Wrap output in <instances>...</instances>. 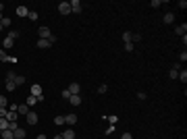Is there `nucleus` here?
Wrapping results in <instances>:
<instances>
[{"mask_svg":"<svg viewBox=\"0 0 187 139\" xmlns=\"http://www.w3.org/2000/svg\"><path fill=\"white\" fill-rule=\"evenodd\" d=\"M17 35H19L17 31H10V33H8V35L4 38V42H2V48H4V50L13 48V46H15V38H17Z\"/></svg>","mask_w":187,"mask_h":139,"instance_id":"obj_1","label":"nucleus"},{"mask_svg":"<svg viewBox=\"0 0 187 139\" xmlns=\"http://www.w3.org/2000/svg\"><path fill=\"white\" fill-rule=\"evenodd\" d=\"M38 35H40V40H52L54 38L52 31H50V27H40L38 29Z\"/></svg>","mask_w":187,"mask_h":139,"instance_id":"obj_2","label":"nucleus"},{"mask_svg":"<svg viewBox=\"0 0 187 139\" xmlns=\"http://www.w3.org/2000/svg\"><path fill=\"white\" fill-rule=\"evenodd\" d=\"M58 13L60 15H71V4L69 2H60L58 4Z\"/></svg>","mask_w":187,"mask_h":139,"instance_id":"obj_3","label":"nucleus"},{"mask_svg":"<svg viewBox=\"0 0 187 139\" xmlns=\"http://www.w3.org/2000/svg\"><path fill=\"white\" fill-rule=\"evenodd\" d=\"M25 118H27V125H31V127H33V125H38V114H36L33 110H29Z\"/></svg>","mask_w":187,"mask_h":139,"instance_id":"obj_4","label":"nucleus"},{"mask_svg":"<svg viewBox=\"0 0 187 139\" xmlns=\"http://www.w3.org/2000/svg\"><path fill=\"white\" fill-rule=\"evenodd\" d=\"M56 42V38H52V40H38V48H42V50H46V48H50L52 44Z\"/></svg>","mask_w":187,"mask_h":139,"instance_id":"obj_5","label":"nucleus"},{"mask_svg":"<svg viewBox=\"0 0 187 139\" xmlns=\"http://www.w3.org/2000/svg\"><path fill=\"white\" fill-rule=\"evenodd\" d=\"M69 4H71V13H81V10H83V6H81L79 0H71Z\"/></svg>","mask_w":187,"mask_h":139,"instance_id":"obj_6","label":"nucleus"},{"mask_svg":"<svg viewBox=\"0 0 187 139\" xmlns=\"http://www.w3.org/2000/svg\"><path fill=\"white\" fill-rule=\"evenodd\" d=\"M29 95H36V98H40V95H44V93H42V85H38V83H33V85H31V93H29Z\"/></svg>","mask_w":187,"mask_h":139,"instance_id":"obj_7","label":"nucleus"},{"mask_svg":"<svg viewBox=\"0 0 187 139\" xmlns=\"http://www.w3.org/2000/svg\"><path fill=\"white\" fill-rule=\"evenodd\" d=\"M175 33H177V35H181V38H183V35H187V23L177 25V27H175Z\"/></svg>","mask_w":187,"mask_h":139,"instance_id":"obj_8","label":"nucleus"},{"mask_svg":"<svg viewBox=\"0 0 187 139\" xmlns=\"http://www.w3.org/2000/svg\"><path fill=\"white\" fill-rule=\"evenodd\" d=\"M27 112H29V106H27V104H17V114L27 116Z\"/></svg>","mask_w":187,"mask_h":139,"instance_id":"obj_9","label":"nucleus"},{"mask_svg":"<svg viewBox=\"0 0 187 139\" xmlns=\"http://www.w3.org/2000/svg\"><path fill=\"white\" fill-rule=\"evenodd\" d=\"M67 89L71 92V95H79V92H81V87H79V83H71V85H69Z\"/></svg>","mask_w":187,"mask_h":139,"instance_id":"obj_10","label":"nucleus"},{"mask_svg":"<svg viewBox=\"0 0 187 139\" xmlns=\"http://www.w3.org/2000/svg\"><path fill=\"white\" fill-rule=\"evenodd\" d=\"M13 133H15V139H25V137H27V133H25V129H21V127H19V129H15Z\"/></svg>","mask_w":187,"mask_h":139,"instance_id":"obj_11","label":"nucleus"},{"mask_svg":"<svg viewBox=\"0 0 187 139\" xmlns=\"http://www.w3.org/2000/svg\"><path fill=\"white\" fill-rule=\"evenodd\" d=\"M60 135H62V139H75V131L73 129H65Z\"/></svg>","mask_w":187,"mask_h":139,"instance_id":"obj_12","label":"nucleus"},{"mask_svg":"<svg viewBox=\"0 0 187 139\" xmlns=\"http://www.w3.org/2000/svg\"><path fill=\"white\" fill-rule=\"evenodd\" d=\"M162 21H164V23H166V25H173V23H175V13H166V15H164V19H162Z\"/></svg>","mask_w":187,"mask_h":139,"instance_id":"obj_13","label":"nucleus"},{"mask_svg":"<svg viewBox=\"0 0 187 139\" xmlns=\"http://www.w3.org/2000/svg\"><path fill=\"white\" fill-rule=\"evenodd\" d=\"M77 123V114H67L65 116V125H75Z\"/></svg>","mask_w":187,"mask_h":139,"instance_id":"obj_14","label":"nucleus"},{"mask_svg":"<svg viewBox=\"0 0 187 139\" xmlns=\"http://www.w3.org/2000/svg\"><path fill=\"white\" fill-rule=\"evenodd\" d=\"M17 15H19V17H27V15H29V8H27V6H17Z\"/></svg>","mask_w":187,"mask_h":139,"instance_id":"obj_15","label":"nucleus"},{"mask_svg":"<svg viewBox=\"0 0 187 139\" xmlns=\"http://www.w3.org/2000/svg\"><path fill=\"white\" fill-rule=\"evenodd\" d=\"M0 139H15V133L6 129V131H2V133H0Z\"/></svg>","mask_w":187,"mask_h":139,"instance_id":"obj_16","label":"nucleus"},{"mask_svg":"<svg viewBox=\"0 0 187 139\" xmlns=\"http://www.w3.org/2000/svg\"><path fill=\"white\" fill-rule=\"evenodd\" d=\"M69 102H71L73 106H79V104H81V95H71V98H69Z\"/></svg>","mask_w":187,"mask_h":139,"instance_id":"obj_17","label":"nucleus"},{"mask_svg":"<svg viewBox=\"0 0 187 139\" xmlns=\"http://www.w3.org/2000/svg\"><path fill=\"white\" fill-rule=\"evenodd\" d=\"M25 104H27V106H29V108H31V106H36V104H38V98H36V95H29V98H27V102H25Z\"/></svg>","mask_w":187,"mask_h":139,"instance_id":"obj_18","label":"nucleus"},{"mask_svg":"<svg viewBox=\"0 0 187 139\" xmlns=\"http://www.w3.org/2000/svg\"><path fill=\"white\" fill-rule=\"evenodd\" d=\"M13 83H15V85H23V83H25V77H23V75H17Z\"/></svg>","mask_w":187,"mask_h":139,"instance_id":"obj_19","label":"nucleus"},{"mask_svg":"<svg viewBox=\"0 0 187 139\" xmlns=\"http://www.w3.org/2000/svg\"><path fill=\"white\" fill-rule=\"evenodd\" d=\"M6 129H8V121H6V118H0V133L6 131Z\"/></svg>","mask_w":187,"mask_h":139,"instance_id":"obj_20","label":"nucleus"},{"mask_svg":"<svg viewBox=\"0 0 187 139\" xmlns=\"http://www.w3.org/2000/svg\"><path fill=\"white\" fill-rule=\"evenodd\" d=\"M177 79H179V81H183V83L187 81V71H185V69H183V71H179V77H177Z\"/></svg>","mask_w":187,"mask_h":139,"instance_id":"obj_21","label":"nucleus"},{"mask_svg":"<svg viewBox=\"0 0 187 139\" xmlns=\"http://www.w3.org/2000/svg\"><path fill=\"white\" fill-rule=\"evenodd\" d=\"M6 92H17V85L13 81H6Z\"/></svg>","mask_w":187,"mask_h":139,"instance_id":"obj_22","label":"nucleus"},{"mask_svg":"<svg viewBox=\"0 0 187 139\" xmlns=\"http://www.w3.org/2000/svg\"><path fill=\"white\" fill-rule=\"evenodd\" d=\"M54 125H58V127H60V125H65V116H62V114H58V116L54 118Z\"/></svg>","mask_w":187,"mask_h":139,"instance_id":"obj_23","label":"nucleus"},{"mask_svg":"<svg viewBox=\"0 0 187 139\" xmlns=\"http://www.w3.org/2000/svg\"><path fill=\"white\" fill-rule=\"evenodd\" d=\"M27 19H29V21H38V13H36V10H29Z\"/></svg>","mask_w":187,"mask_h":139,"instance_id":"obj_24","label":"nucleus"},{"mask_svg":"<svg viewBox=\"0 0 187 139\" xmlns=\"http://www.w3.org/2000/svg\"><path fill=\"white\" fill-rule=\"evenodd\" d=\"M0 23H2V27H10V25H13V21H10L8 17H4V19L0 21Z\"/></svg>","mask_w":187,"mask_h":139,"instance_id":"obj_25","label":"nucleus"},{"mask_svg":"<svg viewBox=\"0 0 187 139\" xmlns=\"http://www.w3.org/2000/svg\"><path fill=\"white\" fill-rule=\"evenodd\" d=\"M131 35H133L131 31H125V33H123V40H125V44H129V42H131Z\"/></svg>","mask_w":187,"mask_h":139,"instance_id":"obj_26","label":"nucleus"},{"mask_svg":"<svg viewBox=\"0 0 187 139\" xmlns=\"http://www.w3.org/2000/svg\"><path fill=\"white\" fill-rule=\"evenodd\" d=\"M8 106V100H6V95H0V108H6Z\"/></svg>","mask_w":187,"mask_h":139,"instance_id":"obj_27","label":"nucleus"},{"mask_svg":"<svg viewBox=\"0 0 187 139\" xmlns=\"http://www.w3.org/2000/svg\"><path fill=\"white\" fill-rule=\"evenodd\" d=\"M150 6H152V8H158V6H162V0H152Z\"/></svg>","mask_w":187,"mask_h":139,"instance_id":"obj_28","label":"nucleus"},{"mask_svg":"<svg viewBox=\"0 0 187 139\" xmlns=\"http://www.w3.org/2000/svg\"><path fill=\"white\" fill-rule=\"evenodd\" d=\"M168 77H171V79H177V77H179V71H177V69H171Z\"/></svg>","mask_w":187,"mask_h":139,"instance_id":"obj_29","label":"nucleus"},{"mask_svg":"<svg viewBox=\"0 0 187 139\" xmlns=\"http://www.w3.org/2000/svg\"><path fill=\"white\" fill-rule=\"evenodd\" d=\"M0 60H4V62H6V60H10V58H8V54H6V50H0Z\"/></svg>","mask_w":187,"mask_h":139,"instance_id":"obj_30","label":"nucleus"},{"mask_svg":"<svg viewBox=\"0 0 187 139\" xmlns=\"http://www.w3.org/2000/svg\"><path fill=\"white\" fill-rule=\"evenodd\" d=\"M106 92H108V85H106V83H102V85L98 87V93H106Z\"/></svg>","mask_w":187,"mask_h":139,"instance_id":"obj_31","label":"nucleus"},{"mask_svg":"<svg viewBox=\"0 0 187 139\" xmlns=\"http://www.w3.org/2000/svg\"><path fill=\"white\" fill-rule=\"evenodd\" d=\"M15 77H17V75H15V73H10V71H8V73H6V81H15Z\"/></svg>","mask_w":187,"mask_h":139,"instance_id":"obj_32","label":"nucleus"},{"mask_svg":"<svg viewBox=\"0 0 187 139\" xmlns=\"http://www.w3.org/2000/svg\"><path fill=\"white\" fill-rule=\"evenodd\" d=\"M15 129H19V125H17V121H15V123H8V131H15Z\"/></svg>","mask_w":187,"mask_h":139,"instance_id":"obj_33","label":"nucleus"},{"mask_svg":"<svg viewBox=\"0 0 187 139\" xmlns=\"http://www.w3.org/2000/svg\"><path fill=\"white\" fill-rule=\"evenodd\" d=\"M60 95H62L65 100H69V98H71V92H69V89H62V93H60Z\"/></svg>","mask_w":187,"mask_h":139,"instance_id":"obj_34","label":"nucleus"},{"mask_svg":"<svg viewBox=\"0 0 187 139\" xmlns=\"http://www.w3.org/2000/svg\"><path fill=\"white\" fill-rule=\"evenodd\" d=\"M8 114V108H0V118H4Z\"/></svg>","mask_w":187,"mask_h":139,"instance_id":"obj_35","label":"nucleus"},{"mask_svg":"<svg viewBox=\"0 0 187 139\" xmlns=\"http://www.w3.org/2000/svg\"><path fill=\"white\" fill-rule=\"evenodd\" d=\"M125 50H127V52H133V42H129V44H125Z\"/></svg>","mask_w":187,"mask_h":139,"instance_id":"obj_36","label":"nucleus"},{"mask_svg":"<svg viewBox=\"0 0 187 139\" xmlns=\"http://www.w3.org/2000/svg\"><path fill=\"white\" fill-rule=\"evenodd\" d=\"M179 60H181V62H185V60H187V52H185V50L181 52V56H179Z\"/></svg>","mask_w":187,"mask_h":139,"instance_id":"obj_37","label":"nucleus"},{"mask_svg":"<svg viewBox=\"0 0 187 139\" xmlns=\"http://www.w3.org/2000/svg\"><path fill=\"white\" fill-rule=\"evenodd\" d=\"M121 139H133V137H131V133H123V135H121Z\"/></svg>","mask_w":187,"mask_h":139,"instance_id":"obj_38","label":"nucleus"},{"mask_svg":"<svg viewBox=\"0 0 187 139\" xmlns=\"http://www.w3.org/2000/svg\"><path fill=\"white\" fill-rule=\"evenodd\" d=\"M137 100H145V93H143V92H137Z\"/></svg>","mask_w":187,"mask_h":139,"instance_id":"obj_39","label":"nucleus"},{"mask_svg":"<svg viewBox=\"0 0 187 139\" xmlns=\"http://www.w3.org/2000/svg\"><path fill=\"white\" fill-rule=\"evenodd\" d=\"M36 139H48V137H46V135H44V133H40V135H38V137H36Z\"/></svg>","mask_w":187,"mask_h":139,"instance_id":"obj_40","label":"nucleus"},{"mask_svg":"<svg viewBox=\"0 0 187 139\" xmlns=\"http://www.w3.org/2000/svg\"><path fill=\"white\" fill-rule=\"evenodd\" d=\"M52 139H62V135H54V137H52Z\"/></svg>","mask_w":187,"mask_h":139,"instance_id":"obj_41","label":"nucleus"},{"mask_svg":"<svg viewBox=\"0 0 187 139\" xmlns=\"http://www.w3.org/2000/svg\"><path fill=\"white\" fill-rule=\"evenodd\" d=\"M2 10H4V4H2V2H0V13H2Z\"/></svg>","mask_w":187,"mask_h":139,"instance_id":"obj_42","label":"nucleus"},{"mask_svg":"<svg viewBox=\"0 0 187 139\" xmlns=\"http://www.w3.org/2000/svg\"><path fill=\"white\" fill-rule=\"evenodd\" d=\"M2 19H4V17H2V13H0V21H2Z\"/></svg>","mask_w":187,"mask_h":139,"instance_id":"obj_43","label":"nucleus"}]
</instances>
